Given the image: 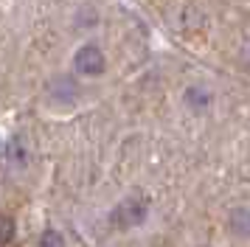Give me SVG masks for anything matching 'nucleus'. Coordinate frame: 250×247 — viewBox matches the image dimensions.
Wrapping results in <instances>:
<instances>
[{
  "label": "nucleus",
  "instance_id": "obj_1",
  "mask_svg": "<svg viewBox=\"0 0 250 247\" xmlns=\"http://www.w3.org/2000/svg\"><path fill=\"white\" fill-rule=\"evenodd\" d=\"M146 213H149L146 200L126 197V200H121L113 208V213H110V225L118 227V230H129V227H135V225L144 222V219H146Z\"/></svg>",
  "mask_w": 250,
  "mask_h": 247
},
{
  "label": "nucleus",
  "instance_id": "obj_2",
  "mask_svg": "<svg viewBox=\"0 0 250 247\" xmlns=\"http://www.w3.org/2000/svg\"><path fill=\"white\" fill-rule=\"evenodd\" d=\"M73 70L79 76H87V79H99L107 70V59H104V51L99 48L96 42H84L73 54Z\"/></svg>",
  "mask_w": 250,
  "mask_h": 247
},
{
  "label": "nucleus",
  "instance_id": "obj_3",
  "mask_svg": "<svg viewBox=\"0 0 250 247\" xmlns=\"http://www.w3.org/2000/svg\"><path fill=\"white\" fill-rule=\"evenodd\" d=\"M48 96H54L57 101H73L79 96V84L70 76H57L48 84Z\"/></svg>",
  "mask_w": 250,
  "mask_h": 247
},
{
  "label": "nucleus",
  "instance_id": "obj_4",
  "mask_svg": "<svg viewBox=\"0 0 250 247\" xmlns=\"http://www.w3.org/2000/svg\"><path fill=\"white\" fill-rule=\"evenodd\" d=\"M228 225L236 236H250V208H233L228 216Z\"/></svg>",
  "mask_w": 250,
  "mask_h": 247
},
{
  "label": "nucleus",
  "instance_id": "obj_5",
  "mask_svg": "<svg viewBox=\"0 0 250 247\" xmlns=\"http://www.w3.org/2000/svg\"><path fill=\"white\" fill-rule=\"evenodd\" d=\"M6 155H9V163H12V166L23 168L25 163H28V152H25L23 138H12V141L6 144Z\"/></svg>",
  "mask_w": 250,
  "mask_h": 247
},
{
  "label": "nucleus",
  "instance_id": "obj_6",
  "mask_svg": "<svg viewBox=\"0 0 250 247\" xmlns=\"http://www.w3.org/2000/svg\"><path fill=\"white\" fill-rule=\"evenodd\" d=\"M183 101H186L191 110H203V107H208L211 96H208V90H203V87H188L186 96H183Z\"/></svg>",
  "mask_w": 250,
  "mask_h": 247
},
{
  "label": "nucleus",
  "instance_id": "obj_7",
  "mask_svg": "<svg viewBox=\"0 0 250 247\" xmlns=\"http://www.w3.org/2000/svg\"><path fill=\"white\" fill-rule=\"evenodd\" d=\"M14 236H17V222H14L12 216H6V213H0V247L12 245Z\"/></svg>",
  "mask_w": 250,
  "mask_h": 247
},
{
  "label": "nucleus",
  "instance_id": "obj_8",
  "mask_svg": "<svg viewBox=\"0 0 250 247\" xmlns=\"http://www.w3.org/2000/svg\"><path fill=\"white\" fill-rule=\"evenodd\" d=\"M40 247H65V236L54 230V227H45L40 233Z\"/></svg>",
  "mask_w": 250,
  "mask_h": 247
}]
</instances>
